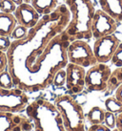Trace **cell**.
Masks as SVG:
<instances>
[{"mask_svg": "<svg viewBox=\"0 0 122 131\" xmlns=\"http://www.w3.org/2000/svg\"><path fill=\"white\" fill-rule=\"evenodd\" d=\"M14 15L18 24L24 26L27 29L34 27L41 18V15L32 7V4L24 2L16 7Z\"/></svg>", "mask_w": 122, "mask_h": 131, "instance_id": "7c38bea8", "label": "cell"}, {"mask_svg": "<svg viewBox=\"0 0 122 131\" xmlns=\"http://www.w3.org/2000/svg\"><path fill=\"white\" fill-rule=\"evenodd\" d=\"M87 131H112L109 127H107L104 124H91Z\"/></svg>", "mask_w": 122, "mask_h": 131, "instance_id": "4316f807", "label": "cell"}, {"mask_svg": "<svg viewBox=\"0 0 122 131\" xmlns=\"http://www.w3.org/2000/svg\"><path fill=\"white\" fill-rule=\"evenodd\" d=\"M29 104V97L26 92L15 87L4 89L0 86V111L21 112Z\"/></svg>", "mask_w": 122, "mask_h": 131, "instance_id": "52a82bcc", "label": "cell"}, {"mask_svg": "<svg viewBox=\"0 0 122 131\" xmlns=\"http://www.w3.org/2000/svg\"><path fill=\"white\" fill-rule=\"evenodd\" d=\"M72 18L65 32L70 42L76 39L89 40L93 37L92 23L95 13L92 0H66Z\"/></svg>", "mask_w": 122, "mask_h": 131, "instance_id": "7a4b0ae2", "label": "cell"}, {"mask_svg": "<svg viewBox=\"0 0 122 131\" xmlns=\"http://www.w3.org/2000/svg\"><path fill=\"white\" fill-rule=\"evenodd\" d=\"M105 110L99 106H93L90 109L86 116L87 121L90 124H104Z\"/></svg>", "mask_w": 122, "mask_h": 131, "instance_id": "e0dca14e", "label": "cell"}, {"mask_svg": "<svg viewBox=\"0 0 122 131\" xmlns=\"http://www.w3.org/2000/svg\"><path fill=\"white\" fill-rule=\"evenodd\" d=\"M119 44H120V40L114 34L95 39L93 50L97 62L107 63L111 61L112 58Z\"/></svg>", "mask_w": 122, "mask_h": 131, "instance_id": "9c48e42d", "label": "cell"}, {"mask_svg": "<svg viewBox=\"0 0 122 131\" xmlns=\"http://www.w3.org/2000/svg\"><path fill=\"white\" fill-rule=\"evenodd\" d=\"M66 86L74 94H79L85 87L86 71L84 67L70 63L66 66Z\"/></svg>", "mask_w": 122, "mask_h": 131, "instance_id": "8fae6325", "label": "cell"}, {"mask_svg": "<svg viewBox=\"0 0 122 131\" xmlns=\"http://www.w3.org/2000/svg\"><path fill=\"white\" fill-rule=\"evenodd\" d=\"M25 111L33 124V131H66L60 113L49 101L35 100L28 104Z\"/></svg>", "mask_w": 122, "mask_h": 131, "instance_id": "3957f363", "label": "cell"}, {"mask_svg": "<svg viewBox=\"0 0 122 131\" xmlns=\"http://www.w3.org/2000/svg\"><path fill=\"white\" fill-rule=\"evenodd\" d=\"M116 114L115 113L109 112L105 110V116H104V124L109 127L110 129H114L116 126Z\"/></svg>", "mask_w": 122, "mask_h": 131, "instance_id": "7402d4cb", "label": "cell"}, {"mask_svg": "<svg viewBox=\"0 0 122 131\" xmlns=\"http://www.w3.org/2000/svg\"><path fill=\"white\" fill-rule=\"evenodd\" d=\"M11 1H14V2H15V4H16V5H20V4H22L23 3V0H11Z\"/></svg>", "mask_w": 122, "mask_h": 131, "instance_id": "f546056e", "label": "cell"}, {"mask_svg": "<svg viewBox=\"0 0 122 131\" xmlns=\"http://www.w3.org/2000/svg\"><path fill=\"white\" fill-rule=\"evenodd\" d=\"M105 109L109 112L115 113V114H119L122 112V102L118 101L115 97H109L106 99L104 102Z\"/></svg>", "mask_w": 122, "mask_h": 131, "instance_id": "ac0fdd59", "label": "cell"}, {"mask_svg": "<svg viewBox=\"0 0 122 131\" xmlns=\"http://www.w3.org/2000/svg\"><path fill=\"white\" fill-rule=\"evenodd\" d=\"M23 2H24V3H31L32 0H23Z\"/></svg>", "mask_w": 122, "mask_h": 131, "instance_id": "4dcf8cb0", "label": "cell"}, {"mask_svg": "<svg viewBox=\"0 0 122 131\" xmlns=\"http://www.w3.org/2000/svg\"><path fill=\"white\" fill-rule=\"evenodd\" d=\"M66 131H86V116L82 106L70 95H60L54 101Z\"/></svg>", "mask_w": 122, "mask_h": 131, "instance_id": "277c9868", "label": "cell"}, {"mask_svg": "<svg viewBox=\"0 0 122 131\" xmlns=\"http://www.w3.org/2000/svg\"><path fill=\"white\" fill-rule=\"evenodd\" d=\"M111 73V68L107 63L97 62L86 71L85 87L90 92H105Z\"/></svg>", "mask_w": 122, "mask_h": 131, "instance_id": "8992f818", "label": "cell"}, {"mask_svg": "<svg viewBox=\"0 0 122 131\" xmlns=\"http://www.w3.org/2000/svg\"><path fill=\"white\" fill-rule=\"evenodd\" d=\"M117 29V21L102 10H96L92 23V34L94 39L113 35Z\"/></svg>", "mask_w": 122, "mask_h": 131, "instance_id": "30bf717a", "label": "cell"}, {"mask_svg": "<svg viewBox=\"0 0 122 131\" xmlns=\"http://www.w3.org/2000/svg\"><path fill=\"white\" fill-rule=\"evenodd\" d=\"M115 97L118 101H120V102H122V84L119 86L116 90H115Z\"/></svg>", "mask_w": 122, "mask_h": 131, "instance_id": "f1b7e54d", "label": "cell"}, {"mask_svg": "<svg viewBox=\"0 0 122 131\" xmlns=\"http://www.w3.org/2000/svg\"><path fill=\"white\" fill-rule=\"evenodd\" d=\"M122 84V67H116L111 73L109 81H108L106 93L111 94L112 92L115 91Z\"/></svg>", "mask_w": 122, "mask_h": 131, "instance_id": "2e32d148", "label": "cell"}, {"mask_svg": "<svg viewBox=\"0 0 122 131\" xmlns=\"http://www.w3.org/2000/svg\"><path fill=\"white\" fill-rule=\"evenodd\" d=\"M33 124L28 116L18 112L0 111V131H32Z\"/></svg>", "mask_w": 122, "mask_h": 131, "instance_id": "ba28073f", "label": "cell"}, {"mask_svg": "<svg viewBox=\"0 0 122 131\" xmlns=\"http://www.w3.org/2000/svg\"><path fill=\"white\" fill-rule=\"evenodd\" d=\"M101 10L117 22L122 21V0H98Z\"/></svg>", "mask_w": 122, "mask_h": 131, "instance_id": "4fadbf2b", "label": "cell"}, {"mask_svg": "<svg viewBox=\"0 0 122 131\" xmlns=\"http://www.w3.org/2000/svg\"><path fill=\"white\" fill-rule=\"evenodd\" d=\"M112 131H119V130L116 127H115V128H114V129H112Z\"/></svg>", "mask_w": 122, "mask_h": 131, "instance_id": "1f68e13d", "label": "cell"}, {"mask_svg": "<svg viewBox=\"0 0 122 131\" xmlns=\"http://www.w3.org/2000/svg\"><path fill=\"white\" fill-rule=\"evenodd\" d=\"M53 84L55 87H61L66 84V70L61 69L55 74L53 80Z\"/></svg>", "mask_w": 122, "mask_h": 131, "instance_id": "603a6c76", "label": "cell"}, {"mask_svg": "<svg viewBox=\"0 0 122 131\" xmlns=\"http://www.w3.org/2000/svg\"><path fill=\"white\" fill-rule=\"evenodd\" d=\"M58 0H32V6L41 16L49 15L57 8Z\"/></svg>", "mask_w": 122, "mask_h": 131, "instance_id": "9a60e30c", "label": "cell"}, {"mask_svg": "<svg viewBox=\"0 0 122 131\" xmlns=\"http://www.w3.org/2000/svg\"><path fill=\"white\" fill-rule=\"evenodd\" d=\"M115 127L119 131H122V112L117 114L116 116V126Z\"/></svg>", "mask_w": 122, "mask_h": 131, "instance_id": "83f0119b", "label": "cell"}, {"mask_svg": "<svg viewBox=\"0 0 122 131\" xmlns=\"http://www.w3.org/2000/svg\"><path fill=\"white\" fill-rule=\"evenodd\" d=\"M70 20V10L62 4L41 16L24 38L11 41L6 54L15 87L26 93L42 91L53 84L59 70L66 68L71 42L65 30Z\"/></svg>", "mask_w": 122, "mask_h": 131, "instance_id": "6da1fadb", "label": "cell"}, {"mask_svg": "<svg viewBox=\"0 0 122 131\" xmlns=\"http://www.w3.org/2000/svg\"><path fill=\"white\" fill-rule=\"evenodd\" d=\"M68 61L81 67H91L97 63L93 50L90 44L83 39H76L69 44L68 50Z\"/></svg>", "mask_w": 122, "mask_h": 131, "instance_id": "5b68a950", "label": "cell"}, {"mask_svg": "<svg viewBox=\"0 0 122 131\" xmlns=\"http://www.w3.org/2000/svg\"><path fill=\"white\" fill-rule=\"evenodd\" d=\"M0 86L4 89H13L15 87L11 74L9 73L8 69L0 73Z\"/></svg>", "mask_w": 122, "mask_h": 131, "instance_id": "d6986e66", "label": "cell"}, {"mask_svg": "<svg viewBox=\"0 0 122 131\" xmlns=\"http://www.w3.org/2000/svg\"><path fill=\"white\" fill-rule=\"evenodd\" d=\"M16 25H17V21L14 14H6V13L0 12V36L1 37H10Z\"/></svg>", "mask_w": 122, "mask_h": 131, "instance_id": "5bb4252c", "label": "cell"}, {"mask_svg": "<svg viewBox=\"0 0 122 131\" xmlns=\"http://www.w3.org/2000/svg\"><path fill=\"white\" fill-rule=\"evenodd\" d=\"M17 5L11 0H0V12L6 14H14Z\"/></svg>", "mask_w": 122, "mask_h": 131, "instance_id": "ffe728a7", "label": "cell"}, {"mask_svg": "<svg viewBox=\"0 0 122 131\" xmlns=\"http://www.w3.org/2000/svg\"><path fill=\"white\" fill-rule=\"evenodd\" d=\"M8 69L7 54L3 51H0V73Z\"/></svg>", "mask_w": 122, "mask_h": 131, "instance_id": "484cf974", "label": "cell"}, {"mask_svg": "<svg viewBox=\"0 0 122 131\" xmlns=\"http://www.w3.org/2000/svg\"><path fill=\"white\" fill-rule=\"evenodd\" d=\"M111 62L115 67H122V42H120L117 49L115 50V54L111 59Z\"/></svg>", "mask_w": 122, "mask_h": 131, "instance_id": "cb8c5ba5", "label": "cell"}, {"mask_svg": "<svg viewBox=\"0 0 122 131\" xmlns=\"http://www.w3.org/2000/svg\"><path fill=\"white\" fill-rule=\"evenodd\" d=\"M28 32H29V29H27L24 26L18 24V25L15 26V28L14 29V31H13V33H11L10 37L14 40L22 39V38H24L27 36Z\"/></svg>", "mask_w": 122, "mask_h": 131, "instance_id": "44dd1931", "label": "cell"}, {"mask_svg": "<svg viewBox=\"0 0 122 131\" xmlns=\"http://www.w3.org/2000/svg\"><path fill=\"white\" fill-rule=\"evenodd\" d=\"M11 37H1L0 36V51L7 53L9 48L11 46Z\"/></svg>", "mask_w": 122, "mask_h": 131, "instance_id": "d4e9b609", "label": "cell"}]
</instances>
